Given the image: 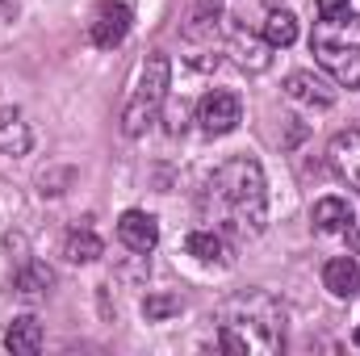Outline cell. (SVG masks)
I'll use <instances>...</instances> for the list:
<instances>
[{
  "label": "cell",
  "instance_id": "cell-9",
  "mask_svg": "<svg viewBox=\"0 0 360 356\" xmlns=\"http://www.w3.org/2000/svg\"><path fill=\"white\" fill-rule=\"evenodd\" d=\"M231 55L243 72H264L272 63V42L248 34V30H231Z\"/></svg>",
  "mask_w": 360,
  "mask_h": 356
},
{
  "label": "cell",
  "instance_id": "cell-8",
  "mask_svg": "<svg viewBox=\"0 0 360 356\" xmlns=\"http://www.w3.org/2000/svg\"><path fill=\"white\" fill-rule=\"evenodd\" d=\"M327 164L340 180H348L352 189H360V130H344L331 139L327 147Z\"/></svg>",
  "mask_w": 360,
  "mask_h": 356
},
{
  "label": "cell",
  "instance_id": "cell-21",
  "mask_svg": "<svg viewBox=\"0 0 360 356\" xmlns=\"http://www.w3.org/2000/svg\"><path fill=\"white\" fill-rule=\"evenodd\" d=\"M348 0H319V17H344Z\"/></svg>",
  "mask_w": 360,
  "mask_h": 356
},
{
  "label": "cell",
  "instance_id": "cell-10",
  "mask_svg": "<svg viewBox=\"0 0 360 356\" xmlns=\"http://www.w3.org/2000/svg\"><path fill=\"white\" fill-rule=\"evenodd\" d=\"M314 231H323V235H340V231H352L356 227V210L344 201V197H323V201H314Z\"/></svg>",
  "mask_w": 360,
  "mask_h": 356
},
{
  "label": "cell",
  "instance_id": "cell-22",
  "mask_svg": "<svg viewBox=\"0 0 360 356\" xmlns=\"http://www.w3.org/2000/svg\"><path fill=\"white\" fill-rule=\"evenodd\" d=\"M352 243H356V252H360V231H356V239H352Z\"/></svg>",
  "mask_w": 360,
  "mask_h": 356
},
{
  "label": "cell",
  "instance_id": "cell-23",
  "mask_svg": "<svg viewBox=\"0 0 360 356\" xmlns=\"http://www.w3.org/2000/svg\"><path fill=\"white\" fill-rule=\"evenodd\" d=\"M356 344H360V327H356Z\"/></svg>",
  "mask_w": 360,
  "mask_h": 356
},
{
  "label": "cell",
  "instance_id": "cell-15",
  "mask_svg": "<svg viewBox=\"0 0 360 356\" xmlns=\"http://www.w3.org/2000/svg\"><path fill=\"white\" fill-rule=\"evenodd\" d=\"M51 285H55V272L38 260H25L13 272V293H21V298H46Z\"/></svg>",
  "mask_w": 360,
  "mask_h": 356
},
{
  "label": "cell",
  "instance_id": "cell-12",
  "mask_svg": "<svg viewBox=\"0 0 360 356\" xmlns=\"http://www.w3.org/2000/svg\"><path fill=\"white\" fill-rule=\"evenodd\" d=\"M285 96H289V101H302V105H319V109L335 105V89H327L314 72H293V76L285 80Z\"/></svg>",
  "mask_w": 360,
  "mask_h": 356
},
{
  "label": "cell",
  "instance_id": "cell-6",
  "mask_svg": "<svg viewBox=\"0 0 360 356\" xmlns=\"http://www.w3.org/2000/svg\"><path fill=\"white\" fill-rule=\"evenodd\" d=\"M130 21H134L130 4H113V0L96 4V13H92V21H89L92 46H101V51L122 46V42H126V34H130Z\"/></svg>",
  "mask_w": 360,
  "mask_h": 356
},
{
  "label": "cell",
  "instance_id": "cell-1",
  "mask_svg": "<svg viewBox=\"0 0 360 356\" xmlns=\"http://www.w3.org/2000/svg\"><path fill=\"white\" fill-rule=\"evenodd\" d=\"M201 214L214 231L231 239H256L269 222V193H264L260 164L248 155L218 164L201 189Z\"/></svg>",
  "mask_w": 360,
  "mask_h": 356
},
{
  "label": "cell",
  "instance_id": "cell-14",
  "mask_svg": "<svg viewBox=\"0 0 360 356\" xmlns=\"http://www.w3.org/2000/svg\"><path fill=\"white\" fill-rule=\"evenodd\" d=\"M4 344H8V352H17V356H34L42 348V323H38L34 314L13 319L8 331H4Z\"/></svg>",
  "mask_w": 360,
  "mask_h": 356
},
{
  "label": "cell",
  "instance_id": "cell-3",
  "mask_svg": "<svg viewBox=\"0 0 360 356\" xmlns=\"http://www.w3.org/2000/svg\"><path fill=\"white\" fill-rule=\"evenodd\" d=\"M310 55L348 89H360V17H319L310 34Z\"/></svg>",
  "mask_w": 360,
  "mask_h": 356
},
{
  "label": "cell",
  "instance_id": "cell-20",
  "mask_svg": "<svg viewBox=\"0 0 360 356\" xmlns=\"http://www.w3.org/2000/svg\"><path fill=\"white\" fill-rule=\"evenodd\" d=\"M143 314H147L151 323H160V319H172V314H180V298H176V293H147V302H143Z\"/></svg>",
  "mask_w": 360,
  "mask_h": 356
},
{
  "label": "cell",
  "instance_id": "cell-11",
  "mask_svg": "<svg viewBox=\"0 0 360 356\" xmlns=\"http://www.w3.org/2000/svg\"><path fill=\"white\" fill-rule=\"evenodd\" d=\"M184 252H188L193 260H201V265H231L226 235H222V231H214V227H205V231H193V235L184 239Z\"/></svg>",
  "mask_w": 360,
  "mask_h": 356
},
{
  "label": "cell",
  "instance_id": "cell-17",
  "mask_svg": "<svg viewBox=\"0 0 360 356\" xmlns=\"http://www.w3.org/2000/svg\"><path fill=\"white\" fill-rule=\"evenodd\" d=\"M218 30H222V25H218V13H214V17H210V13H197V17L184 25V42H188V46H201V51L210 55V51L218 46Z\"/></svg>",
  "mask_w": 360,
  "mask_h": 356
},
{
  "label": "cell",
  "instance_id": "cell-2",
  "mask_svg": "<svg viewBox=\"0 0 360 356\" xmlns=\"http://www.w3.org/2000/svg\"><path fill=\"white\" fill-rule=\"evenodd\" d=\"M218 348L231 356H276L285 348L281 302L264 289H243L214 310Z\"/></svg>",
  "mask_w": 360,
  "mask_h": 356
},
{
  "label": "cell",
  "instance_id": "cell-18",
  "mask_svg": "<svg viewBox=\"0 0 360 356\" xmlns=\"http://www.w3.org/2000/svg\"><path fill=\"white\" fill-rule=\"evenodd\" d=\"M63 256H68L72 265H92V260H101V256H105V243H101L92 231H72V235H68Z\"/></svg>",
  "mask_w": 360,
  "mask_h": 356
},
{
  "label": "cell",
  "instance_id": "cell-7",
  "mask_svg": "<svg viewBox=\"0 0 360 356\" xmlns=\"http://www.w3.org/2000/svg\"><path fill=\"white\" fill-rule=\"evenodd\" d=\"M117 239H122L130 252L147 256V252L160 243V222H155L151 214H143V210H126V214L117 218Z\"/></svg>",
  "mask_w": 360,
  "mask_h": 356
},
{
  "label": "cell",
  "instance_id": "cell-13",
  "mask_svg": "<svg viewBox=\"0 0 360 356\" xmlns=\"http://www.w3.org/2000/svg\"><path fill=\"white\" fill-rule=\"evenodd\" d=\"M30 151V126L17 109H0V155L21 160Z\"/></svg>",
  "mask_w": 360,
  "mask_h": 356
},
{
  "label": "cell",
  "instance_id": "cell-16",
  "mask_svg": "<svg viewBox=\"0 0 360 356\" xmlns=\"http://www.w3.org/2000/svg\"><path fill=\"white\" fill-rule=\"evenodd\" d=\"M323 285L335 293V298H352L360 289V268L352 256H335V260H327L323 268Z\"/></svg>",
  "mask_w": 360,
  "mask_h": 356
},
{
  "label": "cell",
  "instance_id": "cell-4",
  "mask_svg": "<svg viewBox=\"0 0 360 356\" xmlns=\"http://www.w3.org/2000/svg\"><path fill=\"white\" fill-rule=\"evenodd\" d=\"M168 84H172V63H168V55L151 51V55L143 59V68H139V89H134L126 113H122V130H126L130 139H139V134L160 117V109H164V101H168Z\"/></svg>",
  "mask_w": 360,
  "mask_h": 356
},
{
  "label": "cell",
  "instance_id": "cell-19",
  "mask_svg": "<svg viewBox=\"0 0 360 356\" xmlns=\"http://www.w3.org/2000/svg\"><path fill=\"white\" fill-rule=\"evenodd\" d=\"M264 38H269L272 46H289L297 38V17L289 8H272L269 21H264Z\"/></svg>",
  "mask_w": 360,
  "mask_h": 356
},
{
  "label": "cell",
  "instance_id": "cell-5",
  "mask_svg": "<svg viewBox=\"0 0 360 356\" xmlns=\"http://www.w3.org/2000/svg\"><path fill=\"white\" fill-rule=\"evenodd\" d=\"M197 122H201L205 134H231V130L243 122V101L226 89L205 92L201 105H197Z\"/></svg>",
  "mask_w": 360,
  "mask_h": 356
}]
</instances>
